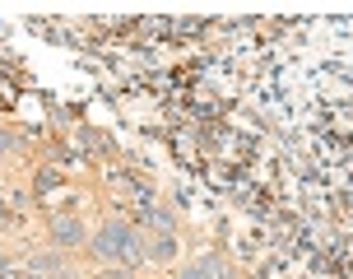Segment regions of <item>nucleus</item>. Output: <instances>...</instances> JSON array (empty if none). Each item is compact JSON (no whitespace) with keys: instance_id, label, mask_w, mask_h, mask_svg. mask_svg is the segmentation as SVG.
Instances as JSON below:
<instances>
[{"instance_id":"obj_2","label":"nucleus","mask_w":353,"mask_h":279,"mask_svg":"<svg viewBox=\"0 0 353 279\" xmlns=\"http://www.w3.org/2000/svg\"><path fill=\"white\" fill-rule=\"evenodd\" d=\"M56 242H79V224H56Z\"/></svg>"},{"instance_id":"obj_1","label":"nucleus","mask_w":353,"mask_h":279,"mask_svg":"<svg viewBox=\"0 0 353 279\" xmlns=\"http://www.w3.org/2000/svg\"><path fill=\"white\" fill-rule=\"evenodd\" d=\"M93 251L107 256V261H135V256H140V238L125 224H107L103 233L93 238Z\"/></svg>"},{"instance_id":"obj_3","label":"nucleus","mask_w":353,"mask_h":279,"mask_svg":"<svg viewBox=\"0 0 353 279\" xmlns=\"http://www.w3.org/2000/svg\"><path fill=\"white\" fill-rule=\"evenodd\" d=\"M0 275H5V261H0Z\"/></svg>"}]
</instances>
